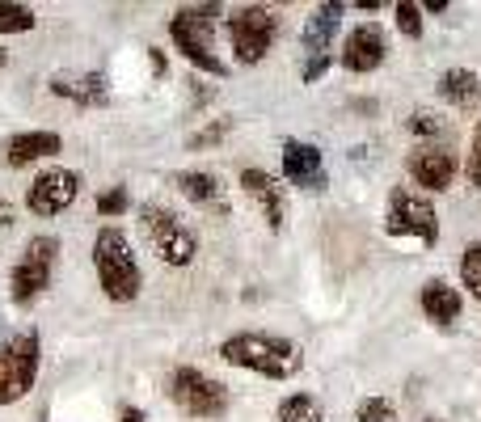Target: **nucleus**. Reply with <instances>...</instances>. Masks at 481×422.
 <instances>
[{
    "label": "nucleus",
    "instance_id": "nucleus-13",
    "mask_svg": "<svg viewBox=\"0 0 481 422\" xmlns=\"http://www.w3.org/2000/svg\"><path fill=\"white\" fill-rule=\"evenodd\" d=\"M405 169L422 191H448L456 178V156L448 148H414L405 156Z\"/></svg>",
    "mask_w": 481,
    "mask_h": 422
},
{
    "label": "nucleus",
    "instance_id": "nucleus-19",
    "mask_svg": "<svg viewBox=\"0 0 481 422\" xmlns=\"http://www.w3.org/2000/svg\"><path fill=\"white\" fill-rule=\"evenodd\" d=\"M51 93H60V98H68V102H77V106H106L110 102V85H106L102 72H89V77H77V80L55 77Z\"/></svg>",
    "mask_w": 481,
    "mask_h": 422
},
{
    "label": "nucleus",
    "instance_id": "nucleus-17",
    "mask_svg": "<svg viewBox=\"0 0 481 422\" xmlns=\"http://www.w3.org/2000/svg\"><path fill=\"white\" fill-rule=\"evenodd\" d=\"M55 153H60V136H55V131H22V136L9 140L5 161H9L14 169H22V165L42 161V156H55Z\"/></svg>",
    "mask_w": 481,
    "mask_h": 422
},
{
    "label": "nucleus",
    "instance_id": "nucleus-20",
    "mask_svg": "<svg viewBox=\"0 0 481 422\" xmlns=\"http://www.w3.org/2000/svg\"><path fill=\"white\" fill-rule=\"evenodd\" d=\"M439 98L443 102H452V106H473L481 98V80H477V72H468V68H448L439 77Z\"/></svg>",
    "mask_w": 481,
    "mask_h": 422
},
{
    "label": "nucleus",
    "instance_id": "nucleus-25",
    "mask_svg": "<svg viewBox=\"0 0 481 422\" xmlns=\"http://www.w3.org/2000/svg\"><path fill=\"white\" fill-rule=\"evenodd\" d=\"M393 14H397V30H402L405 39H422V9H418V5L397 0V5H393Z\"/></svg>",
    "mask_w": 481,
    "mask_h": 422
},
{
    "label": "nucleus",
    "instance_id": "nucleus-10",
    "mask_svg": "<svg viewBox=\"0 0 481 422\" xmlns=\"http://www.w3.org/2000/svg\"><path fill=\"white\" fill-rule=\"evenodd\" d=\"M77 194H80V178L72 169H42L34 186H30L26 203L34 216H60V211L77 203Z\"/></svg>",
    "mask_w": 481,
    "mask_h": 422
},
{
    "label": "nucleus",
    "instance_id": "nucleus-1",
    "mask_svg": "<svg viewBox=\"0 0 481 422\" xmlns=\"http://www.w3.org/2000/svg\"><path fill=\"white\" fill-rule=\"evenodd\" d=\"M220 359H224V363H233V368L271 376V380H287V376H296V371L304 368L296 342H287V338H279V333H258V330H245V333L224 338Z\"/></svg>",
    "mask_w": 481,
    "mask_h": 422
},
{
    "label": "nucleus",
    "instance_id": "nucleus-11",
    "mask_svg": "<svg viewBox=\"0 0 481 422\" xmlns=\"http://www.w3.org/2000/svg\"><path fill=\"white\" fill-rule=\"evenodd\" d=\"M283 173L300 191H326V165H321V148L309 140H287L283 144Z\"/></svg>",
    "mask_w": 481,
    "mask_h": 422
},
{
    "label": "nucleus",
    "instance_id": "nucleus-23",
    "mask_svg": "<svg viewBox=\"0 0 481 422\" xmlns=\"http://www.w3.org/2000/svg\"><path fill=\"white\" fill-rule=\"evenodd\" d=\"M355 422H397V409L389 406V397H364L355 409Z\"/></svg>",
    "mask_w": 481,
    "mask_h": 422
},
{
    "label": "nucleus",
    "instance_id": "nucleus-27",
    "mask_svg": "<svg viewBox=\"0 0 481 422\" xmlns=\"http://www.w3.org/2000/svg\"><path fill=\"white\" fill-rule=\"evenodd\" d=\"M127 207H131V194L123 191V186H115V191H102V194H97V211H102V216H123Z\"/></svg>",
    "mask_w": 481,
    "mask_h": 422
},
{
    "label": "nucleus",
    "instance_id": "nucleus-30",
    "mask_svg": "<svg viewBox=\"0 0 481 422\" xmlns=\"http://www.w3.org/2000/svg\"><path fill=\"white\" fill-rule=\"evenodd\" d=\"M326 68H329V55H309V64H304V80L326 77Z\"/></svg>",
    "mask_w": 481,
    "mask_h": 422
},
{
    "label": "nucleus",
    "instance_id": "nucleus-28",
    "mask_svg": "<svg viewBox=\"0 0 481 422\" xmlns=\"http://www.w3.org/2000/svg\"><path fill=\"white\" fill-rule=\"evenodd\" d=\"M410 131L414 136H443V118L430 115V110H418V115H410Z\"/></svg>",
    "mask_w": 481,
    "mask_h": 422
},
{
    "label": "nucleus",
    "instance_id": "nucleus-26",
    "mask_svg": "<svg viewBox=\"0 0 481 422\" xmlns=\"http://www.w3.org/2000/svg\"><path fill=\"white\" fill-rule=\"evenodd\" d=\"M228 127H233V118H216V123H208V127L203 131H195V136H190V140H186V148H211V144H220L224 136H228Z\"/></svg>",
    "mask_w": 481,
    "mask_h": 422
},
{
    "label": "nucleus",
    "instance_id": "nucleus-5",
    "mask_svg": "<svg viewBox=\"0 0 481 422\" xmlns=\"http://www.w3.org/2000/svg\"><path fill=\"white\" fill-rule=\"evenodd\" d=\"M140 216H143V232H148L153 249L161 254V262H170V267H190L195 262L199 241L178 211H170V207H161V203H148Z\"/></svg>",
    "mask_w": 481,
    "mask_h": 422
},
{
    "label": "nucleus",
    "instance_id": "nucleus-15",
    "mask_svg": "<svg viewBox=\"0 0 481 422\" xmlns=\"http://www.w3.org/2000/svg\"><path fill=\"white\" fill-rule=\"evenodd\" d=\"M173 186H178L190 203L208 207V211H216V216H228V199H224L220 178H211V173H203V169H186V173L173 178Z\"/></svg>",
    "mask_w": 481,
    "mask_h": 422
},
{
    "label": "nucleus",
    "instance_id": "nucleus-18",
    "mask_svg": "<svg viewBox=\"0 0 481 422\" xmlns=\"http://www.w3.org/2000/svg\"><path fill=\"white\" fill-rule=\"evenodd\" d=\"M338 22H342V5H321V9H312V17L304 22V52L309 55H326L329 42H334V34H338Z\"/></svg>",
    "mask_w": 481,
    "mask_h": 422
},
{
    "label": "nucleus",
    "instance_id": "nucleus-6",
    "mask_svg": "<svg viewBox=\"0 0 481 422\" xmlns=\"http://www.w3.org/2000/svg\"><path fill=\"white\" fill-rule=\"evenodd\" d=\"M170 397L186 418H224L228 409V389L220 380H211L199 368H178L170 376Z\"/></svg>",
    "mask_w": 481,
    "mask_h": 422
},
{
    "label": "nucleus",
    "instance_id": "nucleus-16",
    "mask_svg": "<svg viewBox=\"0 0 481 422\" xmlns=\"http://www.w3.org/2000/svg\"><path fill=\"white\" fill-rule=\"evenodd\" d=\"M418 305H422V313H427L435 325H456V317H460V292H456L452 283H443V279L422 283Z\"/></svg>",
    "mask_w": 481,
    "mask_h": 422
},
{
    "label": "nucleus",
    "instance_id": "nucleus-32",
    "mask_svg": "<svg viewBox=\"0 0 481 422\" xmlns=\"http://www.w3.org/2000/svg\"><path fill=\"white\" fill-rule=\"evenodd\" d=\"M9 229H14V211H9V207L0 203V241L9 237Z\"/></svg>",
    "mask_w": 481,
    "mask_h": 422
},
{
    "label": "nucleus",
    "instance_id": "nucleus-21",
    "mask_svg": "<svg viewBox=\"0 0 481 422\" xmlns=\"http://www.w3.org/2000/svg\"><path fill=\"white\" fill-rule=\"evenodd\" d=\"M279 422H326V409L312 393H291L279 401Z\"/></svg>",
    "mask_w": 481,
    "mask_h": 422
},
{
    "label": "nucleus",
    "instance_id": "nucleus-12",
    "mask_svg": "<svg viewBox=\"0 0 481 422\" xmlns=\"http://www.w3.org/2000/svg\"><path fill=\"white\" fill-rule=\"evenodd\" d=\"M384 55H389V42L380 26H355L342 42V68H351V72H376Z\"/></svg>",
    "mask_w": 481,
    "mask_h": 422
},
{
    "label": "nucleus",
    "instance_id": "nucleus-3",
    "mask_svg": "<svg viewBox=\"0 0 481 422\" xmlns=\"http://www.w3.org/2000/svg\"><path fill=\"white\" fill-rule=\"evenodd\" d=\"M216 17H220V5H190V9H178L170 22V39L178 42V52L208 77H228V64H224L216 47H211V34H216Z\"/></svg>",
    "mask_w": 481,
    "mask_h": 422
},
{
    "label": "nucleus",
    "instance_id": "nucleus-33",
    "mask_svg": "<svg viewBox=\"0 0 481 422\" xmlns=\"http://www.w3.org/2000/svg\"><path fill=\"white\" fill-rule=\"evenodd\" d=\"M5 64H9V55H5V47H0V68H5Z\"/></svg>",
    "mask_w": 481,
    "mask_h": 422
},
{
    "label": "nucleus",
    "instance_id": "nucleus-31",
    "mask_svg": "<svg viewBox=\"0 0 481 422\" xmlns=\"http://www.w3.org/2000/svg\"><path fill=\"white\" fill-rule=\"evenodd\" d=\"M118 422H148V418H143L140 406H123V409H118Z\"/></svg>",
    "mask_w": 481,
    "mask_h": 422
},
{
    "label": "nucleus",
    "instance_id": "nucleus-9",
    "mask_svg": "<svg viewBox=\"0 0 481 422\" xmlns=\"http://www.w3.org/2000/svg\"><path fill=\"white\" fill-rule=\"evenodd\" d=\"M228 42H233L236 64H258L266 60L274 42V14L262 5H245L228 17Z\"/></svg>",
    "mask_w": 481,
    "mask_h": 422
},
{
    "label": "nucleus",
    "instance_id": "nucleus-14",
    "mask_svg": "<svg viewBox=\"0 0 481 422\" xmlns=\"http://www.w3.org/2000/svg\"><path fill=\"white\" fill-rule=\"evenodd\" d=\"M241 186H245V194L262 207L266 224H271L274 232L283 229V220H287V191L279 186V178H271L266 169H241Z\"/></svg>",
    "mask_w": 481,
    "mask_h": 422
},
{
    "label": "nucleus",
    "instance_id": "nucleus-24",
    "mask_svg": "<svg viewBox=\"0 0 481 422\" xmlns=\"http://www.w3.org/2000/svg\"><path fill=\"white\" fill-rule=\"evenodd\" d=\"M460 279H465V287L481 300V241H473L465 249V258H460Z\"/></svg>",
    "mask_w": 481,
    "mask_h": 422
},
{
    "label": "nucleus",
    "instance_id": "nucleus-2",
    "mask_svg": "<svg viewBox=\"0 0 481 422\" xmlns=\"http://www.w3.org/2000/svg\"><path fill=\"white\" fill-rule=\"evenodd\" d=\"M93 267H97V283H102L106 300L127 305V300H135V295H140V287H143L140 262H135L131 241L118 229H102V232H97V241H93Z\"/></svg>",
    "mask_w": 481,
    "mask_h": 422
},
{
    "label": "nucleus",
    "instance_id": "nucleus-34",
    "mask_svg": "<svg viewBox=\"0 0 481 422\" xmlns=\"http://www.w3.org/2000/svg\"><path fill=\"white\" fill-rule=\"evenodd\" d=\"M427 422H443V418H427Z\"/></svg>",
    "mask_w": 481,
    "mask_h": 422
},
{
    "label": "nucleus",
    "instance_id": "nucleus-22",
    "mask_svg": "<svg viewBox=\"0 0 481 422\" xmlns=\"http://www.w3.org/2000/svg\"><path fill=\"white\" fill-rule=\"evenodd\" d=\"M22 30H34V9L0 0V34H22Z\"/></svg>",
    "mask_w": 481,
    "mask_h": 422
},
{
    "label": "nucleus",
    "instance_id": "nucleus-7",
    "mask_svg": "<svg viewBox=\"0 0 481 422\" xmlns=\"http://www.w3.org/2000/svg\"><path fill=\"white\" fill-rule=\"evenodd\" d=\"M384 232L389 237H418L422 245H435L439 241V216H435V203L422 199V194L397 191L389 194V211H384Z\"/></svg>",
    "mask_w": 481,
    "mask_h": 422
},
{
    "label": "nucleus",
    "instance_id": "nucleus-4",
    "mask_svg": "<svg viewBox=\"0 0 481 422\" xmlns=\"http://www.w3.org/2000/svg\"><path fill=\"white\" fill-rule=\"evenodd\" d=\"M55 254H60V241H55V237H30L22 258H17L14 275H9V295H14V305H34V300L51 287Z\"/></svg>",
    "mask_w": 481,
    "mask_h": 422
},
{
    "label": "nucleus",
    "instance_id": "nucleus-8",
    "mask_svg": "<svg viewBox=\"0 0 481 422\" xmlns=\"http://www.w3.org/2000/svg\"><path fill=\"white\" fill-rule=\"evenodd\" d=\"M39 355L42 346L34 333H22L14 342L0 346V406H9L17 397H26L39 380Z\"/></svg>",
    "mask_w": 481,
    "mask_h": 422
},
{
    "label": "nucleus",
    "instance_id": "nucleus-29",
    "mask_svg": "<svg viewBox=\"0 0 481 422\" xmlns=\"http://www.w3.org/2000/svg\"><path fill=\"white\" fill-rule=\"evenodd\" d=\"M468 186H477L481 191V123H477V131H473V148H468Z\"/></svg>",
    "mask_w": 481,
    "mask_h": 422
}]
</instances>
